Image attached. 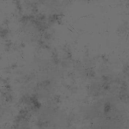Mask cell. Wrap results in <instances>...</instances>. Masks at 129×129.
<instances>
[{
  "instance_id": "1",
  "label": "cell",
  "mask_w": 129,
  "mask_h": 129,
  "mask_svg": "<svg viewBox=\"0 0 129 129\" xmlns=\"http://www.w3.org/2000/svg\"><path fill=\"white\" fill-rule=\"evenodd\" d=\"M111 105H110L109 103L107 102L105 104V105H104V111L105 113L108 112L111 110Z\"/></svg>"
}]
</instances>
